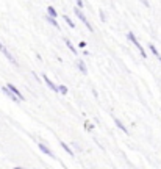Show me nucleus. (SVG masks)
<instances>
[{
    "instance_id": "nucleus-1",
    "label": "nucleus",
    "mask_w": 161,
    "mask_h": 169,
    "mask_svg": "<svg viewBox=\"0 0 161 169\" xmlns=\"http://www.w3.org/2000/svg\"><path fill=\"white\" fill-rule=\"evenodd\" d=\"M74 13H75V16H77V17H78V19L81 20V22H83V24H85V25H86V28H88V30H89V31H94V28H92V25H91V24H89V20L86 19V16H85V14H83V13H81V8H78V6H77V8L74 10Z\"/></svg>"
},
{
    "instance_id": "nucleus-2",
    "label": "nucleus",
    "mask_w": 161,
    "mask_h": 169,
    "mask_svg": "<svg viewBox=\"0 0 161 169\" xmlns=\"http://www.w3.org/2000/svg\"><path fill=\"white\" fill-rule=\"evenodd\" d=\"M127 38H128V41H131L133 42V44H135L136 46V49H138V50H139V53H141V56H142V58H145V50H144V49H142V46L141 44H139V41L136 39V36H135V34H133L131 31H128V34H127Z\"/></svg>"
},
{
    "instance_id": "nucleus-3",
    "label": "nucleus",
    "mask_w": 161,
    "mask_h": 169,
    "mask_svg": "<svg viewBox=\"0 0 161 169\" xmlns=\"http://www.w3.org/2000/svg\"><path fill=\"white\" fill-rule=\"evenodd\" d=\"M0 52H2V53L6 56V58H8V61L11 63V64H16V66H17V61H16V58H14V56H13L10 52H8V49H6V47L2 44V42H0Z\"/></svg>"
},
{
    "instance_id": "nucleus-4",
    "label": "nucleus",
    "mask_w": 161,
    "mask_h": 169,
    "mask_svg": "<svg viewBox=\"0 0 161 169\" xmlns=\"http://www.w3.org/2000/svg\"><path fill=\"white\" fill-rule=\"evenodd\" d=\"M42 79H44L45 84H47V86H48V88H50V89H53V91H55V93H60V86H57V84H55V83H53V82H52L50 79H48V77H47L45 74L42 75Z\"/></svg>"
},
{
    "instance_id": "nucleus-5",
    "label": "nucleus",
    "mask_w": 161,
    "mask_h": 169,
    "mask_svg": "<svg viewBox=\"0 0 161 169\" xmlns=\"http://www.w3.org/2000/svg\"><path fill=\"white\" fill-rule=\"evenodd\" d=\"M2 91H3V94H6V96H8L10 99H11V100H14V102H19V99H17V96L14 94V93H13V91L8 88V86H2Z\"/></svg>"
},
{
    "instance_id": "nucleus-6",
    "label": "nucleus",
    "mask_w": 161,
    "mask_h": 169,
    "mask_svg": "<svg viewBox=\"0 0 161 169\" xmlns=\"http://www.w3.org/2000/svg\"><path fill=\"white\" fill-rule=\"evenodd\" d=\"M39 149H41V152H44L45 155H48V157H52V158H55V153L50 150V149H48V147L45 146V144H41L39 143Z\"/></svg>"
},
{
    "instance_id": "nucleus-7",
    "label": "nucleus",
    "mask_w": 161,
    "mask_h": 169,
    "mask_svg": "<svg viewBox=\"0 0 161 169\" xmlns=\"http://www.w3.org/2000/svg\"><path fill=\"white\" fill-rule=\"evenodd\" d=\"M6 86H8V88H10V89L13 91V93H14V94L17 96V99H19V100H25V99H24V96H22V94H20V93H19V89H17V88L14 86V84H11V83H8V84H6Z\"/></svg>"
},
{
    "instance_id": "nucleus-8",
    "label": "nucleus",
    "mask_w": 161,
    "mask_h": 169,
    "mask_svg": "<svg viewBox=\"0 0 161 169\" xmlns=\"http://www.w3.org/2000/svg\"><path fill=\"white\" fill-rule=\"evenodd\" d=\"M77 67H78V70L81 74H88V67H86V64H85V61H81V60H78L77 61Z\"/></svg>"
},
{
    "instance_id": "nucleus-9",
    "label": "nucleus",
    "mask_w": 161,
    "mask_h": 169,
    "mask_svg": "<svg viewBox=\"0 0 161 169\" xmlns=\"http://www.w3.org/2000/svg\"><path fill=\"white\" fill-rule=\"evenodd\" d=\"M45 20H47L48 24H52L55 28H58V30H60V24L57 22V19H55V17H52V16H45Z\"/></svg>"
},
{
    "instance_id": "nucleus-10",
    "label": "nucleus",
    "mask_w": 161,
    "mask_h": 169,
    "mask_svg": "<svg viewBox=\"0 0 161 169\" xmlns=\"http://www.w3.org/2000/svg\"><path fill=\"white\" fill-rule=\"evenodd\" d=\"M60 144H61V147H63V149H64V150H66L69 155H71V157H74V150H72L71 147H69V146L64 143V141H60Z\"/></svg>"
},
{
    "instance_id": "nucleus-11",
    "label": "nucleus",
    "mask_w": 161,
    "mask_h": 169,
    "mask_svg": "<svg viewBox=\"0 0 161 169\" xmlns=\"http://www.w3.org/2000/svg\"><path fill=\"white\" fill-rule=\"evenodd\" d=\"M114 124H116V125H117V127H119V129H121L124 133H127V135H128V129H127V127H125L121 121H119V119H114Z\"/></svg>"
},
{
    "instance_id": "nucleus-12",
    "label": "nucleus",
    "mask_w": 161,
    "mask_h": 169,
    "mask_svg": "<svg viewBox=\"0 0 161 169\" xmlns=\"http://www.w3.org/2000/svg\"><path fill=\"white\" fill-rule=\"evenodd\" d=\"M47 13H48V16H52V17H57L58 16V13L55 11L53 6H47Z\"/></svg>"
},
{
    "instance_id": "nucleus-13",
    "label": "nucleus",
    "mask_w": 161,
    "mask_h": 169,
    "mask_svg": "<svg viewBox=\"0 0 161 169\" xmlns=\"http://www.w3.org/2000/svg\"><path fill=\"white\" fill-rule=\"evenodd\" d=\"M64 42H66V46H67L69 49H71V52H72V53H77V49L74 47V44H72V42H71V41H69V39H66V38H64Z\"/></svg>"
},
{
    "instance_id": "nucleus-14",
    "label": "nucleus",
    "mask_w": 161,
    "mask_h": 169,
    "mask_svg": "<svg viewBox=\"0 0 161 169\" xmlns=\"http://www.w3.org/2000/svg\"><path fill=\"white\" fill-rule=\"evenodd\" d=\"M149 49H150V52H152L153 55H155V56H157V58H160V56H161V55H160V52L157 50V47H155V46H153V44H149Z\"/></svg>"
},
{
    "instance_id": "nucleus-15",
    "label": "nucleus",
    "mask_w": 161,
    "mask_h": 169,
    "mask_svg": "<svg viewBox=\"0 0 161 169\" xmlns=\"http://www.w3.org/2000/svg\"><path fill=\"white\" fill-rule=\"evenodd\" d=\"M63 17H64V20H66V24H67L69 27H71V28H75V24L72 22V19H71V17H69V16H66V14H64V16H63Z\"/></svg>"
},
{
    "instance_id": "nucleus-16",
    "label": "nucleus",
    "mask_w": 161,
    "mask_h": 169,
    "mask_svg": "<svg viewBox=\"0 0 161 169\" xmlns=\"http://www.w3.org/2000/svg\"><path fill=\"white\" fill-rule=\"evenodd\" d=\"M58 86H60V94L66 96V94H67V88L64 86V84H58Z\"/></svg>"
},
{
    "instance_id": "nucleus-17",
    "label": "nucleus",
    "mask_w": 161,
    "mask_h": 169,
    "mask_svg": "<svg viewBox=\"0 0 161 169\" xmlns=\"http://www.w3.org/2000/svg\"><path fill=\"white\" fill-rule=\"evenodd\" d=\"M85 129H86V130H92V129H94V124H91V122H85Z\"/></svg>"
},
{
    "instance_id": "nucleus-18",
    "label": "nucleus",
    "mask_w": 161,
    "mask_h": 169,
    "mask_svg": "<svg viewBox=\"0 0 161 169\" xmlns=\"http://www.w3.org/2000/svg\"><path fill=\"white\" fill-rule=\"evenodd\" d=\"M100 19H102V22H105V20H107V14L103 13V10H100Z\"/></svg>"
},
{
    "instance_id": "nucleus-19",
    "label": "nucleus",
    "mask_w": 161,
    "mask_h": 169,
    "mask_svg": "<svg viewBox=\"0 0 161 169\" xmlns=\"http://www.w3.org/2000/svg\"><path fill=\"white\" fill-rule=\"evenodd\" d=\"M75 2H77V6H78V8H83V6H85L83 0H75Z\"/></svg>"
},
{
    "instance_id": "nucleus-20",
    "label": "nucleus",
    "mask_w": 161,
    "mask_h": 169,
    "mask_svg": "<svg viewBox=\"0 0 161 169\" xmlns=\"http://www.w3.org/2000/svg\"><path fill=\"white\" fill-rule=\"evenodd\" d=\"M139 2H142V5H144V6H147V8H149V6H150L149 0H139Z\"/></svg>"
}]
</instances>
